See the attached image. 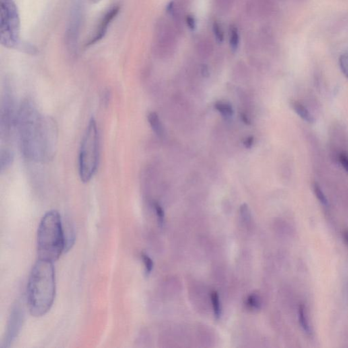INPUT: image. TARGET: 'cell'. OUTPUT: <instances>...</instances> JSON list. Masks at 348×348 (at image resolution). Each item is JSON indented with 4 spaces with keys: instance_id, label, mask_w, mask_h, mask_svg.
Here are the masks:
<instances>
[{
    "instance_id": "6da1fadb",
    "label": "cell",
    "mask_w": 348,
    "mask_h": 348,
    "mask_svg": "<svg viewBox=\"0 0 348 348\" xmlns=\"http://www.w3.org/2000/svg\"><path fill=\"white\" fill-rule=\"evenodd\" d=\"M16 131L21 153L27 160L44 163L53 159L59 137L57 122L51 116L41 114L32 101L21 103Z\"/></svg>"
},
{
    "instance_id": "7a4b0ae2",
    "label": "cell",
    "mask_w": 348,
    "mask_h": 348,
    "mask_svg": "<svg viewBox=\"0 0 348 348\" xmlns=\"http://www.w3.org/2000/svg\"><path fill=\"white\" fill-rule=\"evenodd\" d=\"M56 295L55 272L52 262L39 259L31 271L27 289L31 315L43 316L52 308Z\"/></svg>"
},
{
    "instance_id": "3957f363",
    "label": "cell",
    "mask_w": 348,
    "mask_h": 348,
    "mask_svg": "<svg viewBox=\"0 0 348 348\" xmlns=\"http://www.w3.org/2000/svg\"><path fill=\"white\" fill-rule=\"evenodd\" d=\"M39 259L53 262L65 252V236L61 216L56 211L48 212L41 220L37 233Z\"/></svg>"
},
{
    "instance_id": "277c9868",
    "label": "cell",
    "mask_w": 348,
    "mask_h": 348,
    "mask_svg": "<svg viewBox=\"0 0 348 348\" xmlns=\"http://www.w3.org/2000/svg\"><path fill=\"white\" fill-rule=\"evenodd\" d=\"M99 160V134L96 120L89 122L79 153V175L82 182L88 183L96 173Z\"/></svg>"
},
{
    "instance_id": "5b68a950",
    "label": "cell",
    "mask_w": 348,
    "mask_h": 348,
    "mask_svg": "<svg viewBox=\"0 0 348 348\" xmlns=\"http://www.w3.org/2000/svg\"><path fill=\"white\" fill-rule=\"evenodd\" d=\"M0 42L4 47L17 49L21 40V20L14 0H0Z\"/></svg>"
},
{
    "instance_id": "8992f818",
    "label": "cell",
    "mask_w": 348,
    "mask_h": 348,
    "mask_svg": "<svg viewBox=\"0 0 348 348\" xmlns=\"http://www.w3.org/2000/svg\"><path fill=\"white\" fill-rule=\"evenodd\" d=\"M85 16V0H69L64 42L67 51L72 55H76L79 51L80 37Z\"/></svg>"
},
{
    "instance_id": "52a82bcc",
    "label": "cell",
    "mask_w": 348,
    "mask_h": 348,
    "mask_svg": "<svg viewBox=\"0 0 348 348\" xmlns=\"http://www.w3.org/2000/svg\"><path fill=\"white\" fill-rule=\"evenodd\" d=\"M17 111L15 110L13 98L7 91L3 97L0 109V137L2 143H9L13 132L16 129Z\"/></svg>"
},
{
    "instance_id": "ba28073f",
    "label": "cell",
    "mask_w": 348,
    "mask_h": 348,
    "mask_svg": "<svg viewBox=\"0 0 348 348\" xmlns=\"http://www.w3.org/2000/svg\"><path fill=\"white\" fill-rule=\"evenodd\" d=\"M120 10V5L116 4V5H112L110 9H108L105 12L102 18L99 21L97 27H95L94 32L89 37V40L87 41L86 43L85 44V48L91 47V46L95 45L97 42H100L106 36L109 27H110L114 19L117 17Z\"/></svg>"
},
{
    "instance_id": "9c48e42d",
    "label": "cell",
    "mask_w": 348,
    "mask_h": 348,
    "mask_svg": "<svg viewBox=\"0 0 348 348\" xmlns=\"http://www.w3.org/2000/svg\"><path fill=\"white\" fill-rule=\"evenodd\" d=\"M24 320V312L19 303H17L11 311L9 322H8L7 331H6L3 346L9 347L16 339L17 336L22 327Z\"/></svg>"
},
{
    "instance_id": "30bf717a",
    "label": "cell",
    "mask_w": 348,
    "mask_h": 348,
    "mask_svg": "<svg viewBox=\"0 0 348 348\" xmlns=\"http://www.w3.org/2000/svg\"><path fill=\"white\" fill-rule=\"evenodd\" d=\"M14 160L13 150L4 148L0 152V167L1 172L7 170L11 166Z\"/></svg>"
},
{
    "instance_id": "8fae6325",
    "label": "cell",
    "mask_w": 348,
    "mask_h": 348,
    "mask_svg": "<svg viewBox=\"0 0 348 348\" xmlns=\"http://www.w3.org/2000/svg\"><path fill=\"white\" fill-rule=\"evenodd\" d=\"M299 320L303 331L311 337L313 335V330L312 326L310 324V322H309L308 314H307L306 308H305L304 305H301L299 306Z\"/></svg>"
},
{
    "instance_id": "7c38bea8",
    "label": "cell",
    "mask_w": 348,
    "mask_h": 348,
    "mask_svg": "<svg viewBox=\"0 0 348 348\" xmlns=\"http://www.w3.org/2000/svg\"><path fill=\"white\" fill-rule=\"evenodd\" d=\"M292 107L297 115L300 116V118H302L305 122H308V123H313L314 122V118L312 114L304 105L299 102H294L292 104Z\"/></svg>"
},
{
    "instance_id": "4fadbf2b",
    "label": "cell",
    "mask_w": 348,
    "mask_h": 348,
    "mask_svg": "<svg viewBox=\"0 0 348 348\" xmlns=\"http://www.w3.org/2000/svg\"><path fill=\"white\" fill-rule=\"evenodd\" d=\"M148 120L155 133H156L159 137H163L164 135V129L158 114L156 112H151L148 115Z\"/></svg>"
},
{
    "instance_id": "5bb4252c",
    "label": "cell",
    "mask_w": 348,
    "mask_h": 348,
    "mask_svg": "<svg viewBox=\"0 0 348 348\" xmlns=\"http://www.w3.org/2000/svg\"><path fill=\"white\" fill-rule=\"evenodd\" d=\"M216 110L225 118L232 117L234 110L232 106L227 102H218L215 105Z\"/></svg>"
},
{
    "instance_id": "9a60e30c",
    "label": "cell",
    "mask_w": 348,
    "mask_h": 348,
    "mask_svg": "<svg viewBox=\"0 0 348 348\" xmlns=\"http://www.w3.org/2000/svg\"><path fill=\"white\" fill-rule=\"evenodd\" d=\"M211 301L213 305L214 315L217 320L221 318L222 315L221 303L220 301L219 293L217 291H213L211 293Z\"/></svg>"
},
{
    "instance_id": "2e32d148",
    "label": "cell",
    "mask_w": 348,
    "mask_h": 348,
    "mask_svg": "<svg viewBox=\"0 0 348 348\" xmlns=\"http://www.w3.org/2000/svg\"><path fill=\"white\" fill-rule=\"evenodd\" d=\"M246 304L250 310H259L261 308V301L257 295L252 294L249 295L246 299Z\"/></svg>"
},
{
    "instance_id": "e0dca14e",
    "label": "cell",
    "mask_w": 348,
    "mask_h": 348,
    "mask_svg": "<svg viewBox=\"0 0 348 348\" xmlns=\"http://www.w3.org/2000/svg\"><path fill=\"white\" fill-rule=\"evenodd\" d=\"M229 42H230L231 49L233 50L238 49L239 42H240V36H239L238 30L236 27H231Z\"/></svg>"
},
{
    "instance_id": "ac0fdd59",
    "label": "cell",
    "mask_w": 348,
    "mask_h": 348,
    "mask_svg": "<svg viewBox=\"0 0 348 348\" xmlns=\"http://www.w3.org/2000/svg\"><path fill=\"white\" fill-rule=\"evenodd\" d=\"M142 260H143L144 266H145V275L148 277L151 275L154 268V262L153 259L147 253L143 252L141 254Z\"/></svg>"
},
{
    "instance_id": "d6986e66",
    "label": "cell",
    "mask_w": 348,
    "mask_h": 348,
    "mask_svg": "<svg viewBox=\"0 0 348 348\" xmlns=\"http://www.w3.org/2000/svg\"><path fill=\"white\" fill-rule=\"evenodd\" d=\"M153 207H154L155 214H156L159 224L161 227H162L165 223V217L164 210L163 209L162 206H161L158 202H155L154 204H153Z\"/></svg>"
},
{
    "instance_id": "ffe728a7",
    "label": "cell",
    "mask_w": 348,
    "mask_h": 348,
    "mask_svg": "<svg viewBox=\"0 0 348 348\" xmlns=\"http://www.w3.org/2000/svg\"><path fill=\"white\" fill-rule=\"evenodd\" d=\"M314 191L316 194V197L318 198L319 201L322 204V205L327 207L328 206V201L327 198H326L325 194L322 191V188L319 186V184L314 183Z\"/></svg>"
},
{
    "instance_id": "44dd1931",
    "label": "cell",
    "mask_w": 348,
    "mask_h": 348,
    "mask_svg": "<svg viewBox=\"0 0 348 348\" xmlns=\"http://www.w3.org/2000/svg\"><path fill=\"white\" fill-rule=\"evenodd\" d=\"M19 50L21 51L25 52V53L30 54H36L38 52V50H37L36 46L32 45L30 43H27V42H23L20 48H19Z\"/></svg>"
},
{
    "instance_id": "7402d4cb",
    "label": "cell",
    "mask_w": 348,
    "mask_h": 348,
    "mask_svg": "<svg viewBox=\"0 0 348 348\" xmlns=\"http://www.w3.org/2000/svg\"><path fill=\"white\" fill-rule=\"evenodd\" d=\"M339 65L342 73L348 79V54H344L339 59Z\"/></svg>"
},
{
    "instance_id": "603a6c76",
    "label": "cell",
    "mask_w": 348,
    "mask_h": 348,
    "mask_svg": "<svg viewBox=\"0 0 348 348\" xmlns=\"http://www.w3.org/2000/svg\"><path fill=\"white\" fill-rule=\"evenodd\" d=\"M213 32L216 39L220 42H223V40H224V33H223L222 27L219 23L217 22L214 23Z\"/></svg>"
},
{
    "instance_id": "cb8c5ba5",
    "label": "cell",
    "mask_w": 348,
    "mask_h": 348,
    "mask_svg": "<svg viewBox=\"0 0 348 348\" xmlns=\"http://www.w3.org/2000/svg\"><path fill=\"white\" fill-rule=\"evenodd\" d=\"M339 161L342 167L348 174V155L347 153H342L339 155Z\"/></svg>"
},
{
    "instance_id": "d4e9b609",
    "label": "cell",
    "mask_w": 348,
    "mask_h": 348,
    "mask_svg": "<svg viewBox=\"0 0 348 348\" xmlns=\"http://www.w3.org/2000/svg\"><path fill=\"white\" fill-rule=\"evenodd\" d=\"M254 144V137L252 136H249L246 138L244 141V145L247 149H250Z\"/></svg>"
},
{
    "instance_id": "484cf974",
    "label": "cell",
    "mask_w": 348,
    "mask_h": 348,
    "mask_svg": "<svg viewBox=\"0 0 348 348\" xmlns=\"http://www.w3.org/2000/svg\"><path fill=\"white\" fill-rule=\"evenodd\" d=\"M186 22H187L188 26L189 27L190 29L193 30L194 27H195V21H194L193 17L192 16L187 17Z\"/></svg>"
},
{
    "instance_id": "4316f807",
    "label": "cell",
    "mask_w": 348,
    "mask_h": 348,
    "mask_svg": "<svg viewBox=\"0 0 348 348\" xmlns=\"http://www.w3.org/2000/svg\"><path fill=\"white\" fill-rule=\"evenodd\" d=\"M241 118H242V120L243 122H244V123L246 124H250V120H249V118L247 117L246 115H245V114H242L241 115Z\"/></svg>"
},
{
    "instance_id": "83f0119b",
    "label": "cell",
    "mask_w": 348,
    "mask_h": 348,
    "mask_svg": "<svg viewBox=\"0 0 348 348\" xmlns=\"http://www.w3.org/2000/svg\"><path fill=\"white\" fill-rule=\"evenodd\" d=\"M343 236L344 239H345L346 244H347L348 246V229H346V230L344 231Z\"/></svg>"
},
{
    "instance_id": "f1b7e54d",
    "label": "cell",
    "mask_w": 348,
    "mask_h": 348,
    "mask_svg": "<svg viewBox=\"0 0 348 348\" xmlns=\"http://www.w3.org/2000/svg\"><path fill=\"white\" fill-rule=\"evenodd\" d=\"M202 74H203L204 77H207L208 74H209L207 67H204L203 66V68H202Z\"/></svg>"
},
{
    "instance_id": "f546056e",
    "label": "cell",
    "mask_w": 348,
    "mask_h": 348,
    "mask_svg": "<svg viewBox=\"0 0 348 348\" xmlns=\"http://www.w3.org/2000/svg\"><path fill=\"white\" fill-rule=\"evenodd\" d=\"M89 1L91 2V3L92 4H97V3H100L102 0H89Z\"/></svg>"
}]
</instances>
